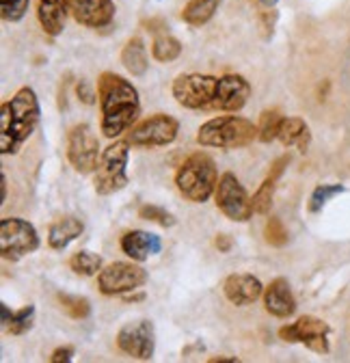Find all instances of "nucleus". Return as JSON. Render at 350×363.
I'll return each instance as SVG.
<instances>
[{"instance_id": "nucleus-9", "label": "nucleus", "mask_w": 350, "mask_h": 363, "mask_svg": "<svg viewBox=\"0 0 350 363\" xmlns=\"http://www.w3.org/2000/svg\"><path fill=\"white\" fill-rule=\"evenodd\" d=\"M180 123L175 117L156 113L128 130V143L135 147H164L178 139Z\"/></svg>"}, {"instance_id": "nucleus-41", "label": "nucleus", "mask_w": 350, "mask_h": 363, "mask_svg": "<svg viewBox=\"0 0 350 363\" xmlns=\"http://www.w3.org/2000/svg\"><path fill=\"white\" fill-rule=\"evenodd\" d=\"M259 3L264 5V7H269V9H273V7H275V5L279 3V0H259Z\"/></svg>"}, {"instance_id": "nucleus-10", "label": "nucleus", "mask_w": 350, "mask_h": 363, "mask_svg": "<svg viewBox=\"0 0 350 363\" xmlns=\"http://www.w3.org/2000/svg\"><path fill=\"white\" fill-rule=\"evenodd\" d=\"M67 160L82 173H96L100 162V141L89 123H78L67 132Z\"/></svg>"}, {"instance_id": "nucleus-25", "label": "nucleus", "mask_w": 350, "mask_h": 363, "mask_svg": "<svg viewBox=\"0 0 350 363\" xmlns=\"http://www.w3.org/2000/svg\"><path fill=\"white\" fill-rule=\"evenodd\" d=\"M69 268L80 277H94L102 270V257L94 251H78L69 257Z\"/></svg>"}, {"instance_id": "nucleus-13", "label": "nucleus", "mask_w": 350, "mask_h": 363, "mask_svg": "<svg viewBox=\"0 0 350 363\" xmlns=\"http://www.w3.org/2000/svg\"><path fill=\"white\" fill-rule=\"evenodd\" d=\"M117 346L128 357L149 361L156 350V331L149 320H135L128 323L117 333Z\"/></svg>"}, {"instance_id": "nucleus-30", "label": "nucleus", "mask_w": 350, "mask_h": 363, "mask_svg": "<svg viewBox=\"0 0 350 363\" xmlns=\"http://www.w3.org/2000/svg\"><path fill=\"white\" fill-rule=\"evenodd\" d=\"M344 191L346 189L341 184H320V186H316L312 197H310V212H314V214L320 212L327 206V201H331L335 195H341Z\"/></svg>"}, {"instance_id": "nucleus-15", "label": "nucleus", "mask_w": 350, "mask_h": 363, "mask_svg": "<svg viewBox=\"0 0 350 363\" xmlns=\"http://www.w3.org/2000/svg\"><path fill=\"white\" fill-rule=\"evenodd\" d=\"M251 98V82L240 74H225L218 80V102L216 111L238 113Z\"/></svg>"}, {"instance_id": "nucleus-11", "label": "nucleus", "mask_w": 350, "mask_h": 363, "mask_svg": "<svg viewBox=\"0 0 350 363\" xmlns=\"http://www.w3.org/2000/svg\"><path fill=\"white\" fill-rule=\"evenodd\" d=\"M214 199H216V208L234 223H247L255 214L244 186L240 184V179L232 171L218 177Z\"/></svg>"}, {"instance_id": "nucleus-14", "label": "nucleus", "mask_w": 350, "mask_h": 363, "mask_svg": "<svg viewBox=\"0 0 350 363\" xmlns=\"http://www.w3.org/2000/svg\"><path fill=\"white\" fill-rule=\"evenodd\" d=\"M69 16L86 28H104L115 20L113 0H65Z\"/></svg>"}, {"instance_id": "nucleus-17", "label": "nucleus", "mask_w": 350, "mask_h": 363, "mask_svg": "<svg viewBox=\"0 0 350 363\" xmlns=\"http://www.w3.org/2000/svg\"><path fill=\"white\" fill-rule=\"evenodd\" d=\"M264 309L275 318H290L296 311V298L288 279L277 277L264 288Z\"/></svg>"}, {"instance_id": "nucleus-3", "label": "nucleus", "mask_w": 350, "mask_h": 363, "mask_svg": "<svg viewBox=\"0 0 350 363\" xmlns=\"http://www.w3.org/2000/svg\"><path fill=\"white\" fill-rule=\"evenodd\" d=\"M255 139H257V125L236 115L208 119L197 132V143L201 147H216V150H240L251 145Z\"/></svg>"}, {"instance_id": "nucleus-8", "label": "nucleus", "mask_w": 350, "mask_h": 363, "mask_svg": "<svg viewBox=\"0 0 350 363\" xmlns=\"http://www.w3.org/2000/svg\"><path fill=\"white\" fill-rule=\"evenodd\" d=\"M147 270L132 262H113L100 270L98 288L104 296H121L128 292L141 290L147 284Z\"/></svg>"}, {"instance_id": "nucleus-32", "label": "nucleus", "mask_w": 350, "mask_h": 363, "mask_svg": "<svg viewBox=\"0 0 350 363\" xmlns=\"http://www.w3.org/2000/svg\"><path fill=\"white\" fill-rule=\"evenodd\" d=\"M264 238L271 247H283L288 242V230L281 218L277 216H271L266 220V227H264Z\"/></svg>"}, {"instance_id": "nucleus-2", "label": "nucleus", "mask_w": 350, "mask_h": 363, "mask_svg": "<svg viewBox=\"0 0 350 363\" xmlns=\"http://www.w3.org/2000/svg\"><path fill=\"white\" fill-rule=\"evenodd\" d=\"M41 108L35 91L30 86H22L11 100L3 102V108H0V152L5 156L18 154L37 130Z\"/></svg>"}, {"instance_id": "nucleus-28", "label": "nucleus", "mask_w": 350, "mask_h": 363, "mask_svg": "<svg viewBox=\"0 0 350 363\" xmlns=\"http://www.w3.org/2000/svg\"><path fill=\"white\" fill-rule=\"evenodd\" d=\"M275 184H277V179L273 175H269L264 182H261V186L255 191V195L251 199V206H253L255 214H269L271 212L273 195H275Z\"/></svg>"}, {"instance_id": "nucleus-22", "label": "nucleus", "mask_w": 350, "mask_h": 363, "mask_svg": "<svg viewBox=\"0 0 350 363\" xmlns=\"http://www.w3.org/2000/svg\"><path fill=\"white\" fill-rule=\"evenodd\" d=\"M121 65L128 69V74L132 76H143L149 67V59H147V48L145 41L141 37H132L121 50Z\"/></svg>"}, {"instance_id": "nucleus-34", "label": "nucleus", "mask_w": 350, "mask_h": 363, "mask_svg": "<svg viewBox=\"0 0 350 363\" xmlns=\"http://www.w3.org/2000/svg\"><path fill=\"white\" fill-rule=\"evenodd\" d=\"M76 96L84 104H94L96 102V96H94V91H91V86H89V82H86V80H80L76 84Z\"/></svg>"}, {"instance_id": "nucleus-4", "label": "nucleus", "mask_w": 350, "mask_h": 363, "mask_svg": "<svg viewBox=\"0 0 350 363\" xmlns=\"http://www.w3.org/2000/svg\"><path fill=\"white\" fill-rule=\"evenodd\" d=\"M218 184L216 164L208 154H191L175 173V186L184 195V199L193 203L208 201Z\"/></svg>"}, {"instance_id": "nucleus-5", "label": "nucleus", "mask_w": 350, "mask_h": 363, "mask_svg": "<svg viewBox=\"0 0 350 363\" xmlns=\"http://www.w3.org/2000/svg\"><path fill=\"white\" fill-rule=\"evenodd\" d=\"M218 80L210 74H180L171 84V94L180 106L191 111H216Z\"/></svg>"}, {"instance_id": "nucleus-16", "label": "nucleus", "mask_w": 350, "mask_h": 363, "mask_svg": "<svg viewBox=\"0 0 350 363\" xmlns=\"http://www.w3.org/2000/svg\"><path fill=\"white\" fill-rule=\"evenodd\" d=\"M223 292L227 301L236 307H247L255 303L259 296H264V286L261 281L249 272H234L223 284Z\"/></svg>"}, {"instance_id": "nucleus-12", "label": "nucleus", "mask_w": 350, "mask_h": 363, "mask_svg": "<svg viewBox=\"0 0 350 363\" xmlns=\"http://www.w3.org/2000/svg\"><path fill=\"white\" fill-rule=\"evenodd\" d=\"M329 335H331V327L314 315H303L296 323L279 329V337L283 342L303 344L305 348H310L318 354L329 352Z\"/></svg>"}, {"instance_id": "nucleus-35", "label": "nucleus", "mask_w": 350, "mask_h": 363, "mask_svg": "<svg viewBox=\"0 0 350 363\" xmlns=\"http://www.w3.org/2000/svg\"><path fill=\"white\" fill-rule=\"evenodd\" d=\"M74 359V348L72 346H61L50 354V363H67Z\"/></svg>"}, {"instance_id": "nucleus-7", "label": "nucleus", "mask_w": 350, "mask_h": 363, "mask_svg": "<svg viewBox=\"0 0 350 363\" xmlns=\"http://www.w3.org/2000/svg\"><path fill=\"white\" fill-rule=\"evenodd\" d=\"M39 249V234L35 225L18 218L7 216L0 220V253L9 262H20L22 257L35 253Z\"/></svg>"}, {"instance_id": "nucleus-36", "label": "nucleus", "mask_w": 350, "mask_h": 363, "mask_svg": "<svg viewBox=\"0 0 350 363\" xmlns=\"http://www.w3.org/2000/svg\"><path fill=\"white\" fill-rule=\"evenodd\" d=\"M275 22H277V11H266L264 16L259 18V24H261V28H264V37H266V39L273 35Z\"/></svg>"}, {"instance_id": "nucleus-24", "label": "nucleus", "mask_w": 350, "mask_h": 363, "mask_svg": "<svg viewBox=\"0 0 350 363\" xmlns=\"http://www.w3.org/2000/svg\"><path fill=\"white\" fill-rule=\"evenodd\" d=\"M182 55V43L180 39H175L169 33H158L152 41V57L158 63H171L175 59H180Z\"/></svg>"}, {"instance_id": "nucleus-6", "label": "nucleus", "mask_w": 350, "mask_h": 363, "mask_svg": "<svg viewBox=\"0 0 350 363\" xmlns=\"http://www.w3.org/2000/svg\"><path fill=\"white\" fill-rule=\"evenodd\" d=\"M128 158H130V143L128 141H115L108 145L98 162V169L94 173V189L98 195H113L128 186Z\"/></svg>"}, {"instance_id": "nucleus-33", "label": "nucleus", "mask_w": 350, "mask_h": 363, "mask_svg": "<svg viewBox=\"0 0 350 363\" xmlns=\"http://www.w3.org/2000/svg\"><path fill=\"white\" fill-rule=\"evenodd\" d=\"M30 0H0V16L5 22H20L28 11Z\"/></svg>"}, {"instance_id": "nucleus-27", "label": "nucleus", "mask_w": 350, "mask_h": 363, "mask_svg": "<svg viewBox=\"0 0 350 363\" xmlns=\"http://www.w3.org/2000/svg\"><path fill=\"white\" fill-rule=\"evenodd\" d=\"M281 113L277 108L264 111L259 115V123H257V139L261 143H273L279 134V125H281Z\"/></svg>"}, {"instance_id": "nucleus-31", "label": "nucleus", "mask_w": 350, "mask_h": 363, "mask_svg": "<svg viewBox=\"0 0 350 363\" xmlns=\"http://www.w3.org/2000/svg\"><path fill=\"white\" fill-rule=\"evenodd\" d=\"M139 216L143 220H149V223H156L160 227H173L175 225V216L171 212H166L164 208L160 206H154V203H145L139 208Z\"/></svg>"}, {"instance_id": "nucleus-29", "label": "nucleus", "mask_w": 350, "mask_h": 363, "mask_svg": "<svg viewBox=\"0 0 350 363\" xmlns=\"http://www.w3.org/2000/svg\"><path fill=\"white\" fill-rule=\"evenodd\" d=\"M33 323H35V305H26L11 313L5 327L11 335H24L26 331L33 329Z\"/></svg>"}, {"instance_id": "nucleus-26", "label": "nucleus", "mask_w": 350, "mask_h": 363, "mask_svg": "<svg viewBox=\"0 0 350 363\" xmlns=\"http://www.w3.org/2000/svg\"><path fill=\"white\" fill-rule=\"evenodd\" d=\"M57 301H59L61 309L72 318V320H84V318H89V313H91V303H89V298H84V296H74V294L59 292Z\"/></svg>"}, {"instance_id": "nucleus-19", "label": "nucleus", "mask_w": 350, "mask_h": 363, "mask_svg": "<svg viewBox=\"0 0 350 363\" xmlns=\"http://www.w3.org/2000/svg\"><path fill=\"white\" fill-rule=\"evenodd\" d=\"M35 9L37 20L46 35L57 37L65 30V20L69 13L65 0H35Z\"/></svg>"}, {"instance_id": "nucleus-37", "label": "nucleus", "mask_w": 350, "mask_h": 363, "mask_svg": "<svg viewBox=\"0 0 350 363\" xmlns=\"http://www.w3.org/2000/svg\"><path fill=\"white\" fill-rule=\"evenodd\" d=\"M214 245H216V249L221 251V253H230L232 247H234V240H232V236H227V234H218L216 240H214Z\"/></svg>"}, {"instance_id": "nucleus-21", "label": "nucleus", "mask_w": 350, "mask_h": 363, "mask_svg": "<svg viewBox=\"0 0 350 363\" xmlns=\"http://www.w3.org/2000/svg\"><path fill=\"white\" fill-rule=\"evenodd\" d=\"M277 139L281 141L283 147L296 145L300 152H307L312 134H310V128H307V123H305V119H300V117H283L281 125H279Z\"/></svg>"}, {"instance_id": "nucleus-18", "label": "nucleus", "mask_w": 350, "mask_h": 363, "mask_svg": "<svg viewBox=\"0 0 350 363\" xmlns=\"http://www.w3.org/2000/svg\"><path fill=\"white\" fill-rule=\"evenodd\" d=\"M121 251L135 262H145L149 259V255H156L162 251V240L156 234L143 232V230H132L125 232L121 236Z\"/></svg>"}, {"instance_id": "nucleus-20", "label": "nucleus", "mask_w": 350, "mask_h": 363, "mask_svg": "<svg viewBox=\"0 0 350 363\" xmlns=\"http://www.w3.org/2000/svg\"><path fill=\"white\" fill-rule=\"evenodd\" d=\"M84 232V223L76 216H61L48 227V245L55 251L67 249Z\"/></svg>"}, {"instance_id": "nucleus-39", "label": "nucleus", "mask_w": 350, "mask_h": 363, "mask_svg": "<svg viewBox=\"0 0 350 363\" xmlns=\"http://www.w3.org/2000/svg\"><path fill=\"white\" fill-rule=\"evenodd\" d=\"M5 199H7V177L3 173V175H0V201L5 203Z\"/></svg>"}, {"instance_id": "nucleus-23", "label": "nucleus", "mask_w": 350, "mask_h": 363, "mask_svg": "<svg viewBox=\"0 0 350 363\" xmlns=\"http://www.w3.org/2000/svg\"><path fill=\"white\" fill-rule=\"evenodd\" d=\"M221 3L223 0H191L182 9V20L188 26H203L216 16Z\"/></svg>"}, {"instance_id": "nucleus-40", "label": "nucleus", "mask_w": 350, "mask_h": 363, "mask_svg": "<svg viewBox=\"0 0 350 363\" xmlns=\"http://www.w3.org/2000/svg\"><path fill=\"white\" fill-rule=\"evenodd\" d=\"M240 359H236V357H212L210 359V363H238Z\"/></svg>"}, {"instance_id": "nucleus-1", "label": "nucleus", "mask_w": 350, "mask_h": 363, "mask_svg": "<svg viewBox=\"0 0 350 363\" xmlns=\"http://www.w3.org/2000/svg\"><path fill=\"white\" fill-rule=\"evenodd\" d=\"M98 100L102 108V132L106 139H117L135 125L141 115L137 86L115 72H104L98 78Z\"/></svg>"}, {"instance_id": "nucleus-38", "label": "nucleus", "mask_w": 350, "mask_h": 363, "mask_svg": "<svg viewBox=\"0 0 350 363\" xmlns=\"http://www.w3.org/2000/svg\"><path fill=\"white\" fill-rule=\"evenodd\" d=\"M288 162H290V156H281V158H277V160L273 162V167H271V173H269V175H273L275 179H279V177H281V173H283V169L288 167Z\"/></svg>"}]
</instances>
